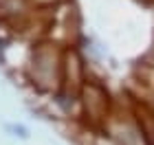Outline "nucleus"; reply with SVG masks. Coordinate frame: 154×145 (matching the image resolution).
I'll return each mask as SVG.
<instances>
[{
  "label": "nucleus",
  "instance_id": "nucleus-6",
  "mask_svg": "<svg viewBox=\"0 0 154 145\" xmlns=\"http://www.w3.org/2000/svg\"><path fill=\"white\" fill-rule=\"evenodd\" d=\"M93 145H119V143H117V141H115L110 134H106V132H99V134L95 136V143H93Z\"/></svg>",
  "mask_w": 154,
  "mask_h": 145
},
{
  "label": "nucleus",
  "instance_id": "nucleus-3",
  "mask_svg": "<svg viewBox=\"0 0 154 145\" xmlns=\"http://www.w3.org/2000/svg\"><path fill=\"white\" fill-rule=\"evenodd\" d=\"M86 68H84V59L75 46L64 48V71H62V92L66 99L75 101L79 97L84 84H86Z\"/></svg>",
  "mask_w": 154,
  "mask_h": 145
},
{
  "label": "nucleus",
  "instance_id": "nucleus-5",
  "mask_svg": "<svg viewBox=\"0 0 154 145\" xmlns=\"http://www.w3.org/2000/svg\"><path fill=\"white\" fill-rule=\"evenodd\" d=\"M134 77L141 81V84H145L148 88L154 90V64H141V66H137Z\"/></svg>",
  "mask_w": 154,
  "mask_h": 145
},
{
  "label": "nucleus",
  "instance_id": "nucleus-2",
  "mask_svg": "<svg viewBox=\"0 0 154 145\" xmlns=\"http://www.w3.org/2000/svg\"><path fill=\"white\" fill-rule=\"evenodd\" d=\"M79 108H82V121L88 128H93L95 132H103L115 112L110 92L97 79H86L79 92Z\"/></svg>",
  "mask_w": 154,
  "mask_h": 145
},
{
  "label": "nucleus",
  "instance_id": "nucleus-4",
  "mask_svg": "<svg viewBox=\"0 0 154 145\" xmlns=\"http://www.w3.org/2000/svg\"><path fill=\"white\" fill-rule=\"evenodd\" d=\"M130 108H132V114H134L137 125L141 130V134L145 136V141L154 145V110L148 108L145 103H141L139 99H132V97H130Z\"/></svg>",
  "mask_w": 154,
  "mask_h": 145
},
{
  "label": "nucleus",
  "instance_id": "nucleus-7",
  "mask_svg": "<svg viewBox=\"0 0 154 145\" xmlns=\"http://www.w3.org/2000/svg\"><path fill=\"white\" fill-rule=\"evenodd\" d=\"M139 2H143V5H154V0H139Z\"/></svg>",
  "mask_w": 154,
  "mask_h": 145
},
{
  "label": "nucleus",
  "instance_id": "nucleus-1",
  "mask_svg": "<svg viewBox=\"0 0 154 145\" xmlns=\"http://www.w3.org/2000/svg\"><path fill=\"white\" fill-rule=\"evenodd\" d=\"M62 71H64V46L53 40L38 42L24 62L26 81L44 95L62 92Z\"/></svg>",
  "mask_w": 154,
  "mask_h": 145
}]
</instances>
